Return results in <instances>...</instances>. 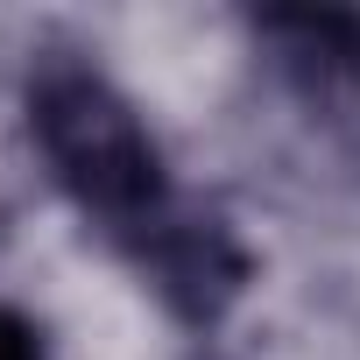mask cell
Segmentation results:
<instances>
[{
  "mask_svg": "<svg viewBox=\"0 0 360 360\" xmlns=\"http://www.w3.org/2000/svg\"><path fill=\"white\" fill-rule=\"evenodd\" d=\"M43 113H50V148L85 205H99L106 219L155 212V155L99 85H71Z\"/></svg>",
  "mask_w": 360,
  "mask_h": 360,
  "instance_id": "cell-1",
  "label": "cell"
},
{
  "mask_svg": "<svg viewBox=\"0 0 360 360\" xmlns=\"http://www.w3.org/2000/svg\"><path fill=\"white\" fill-rule=\"evenodd\" d=\"M0 360H43L36 339H29V325H15L8 311H0Z\"/></svg>",
  "mask_w": 360,
  "mask_h": 360,
  "instance_id": "cell-2",
  "label": "cell"
}]
</instances>
